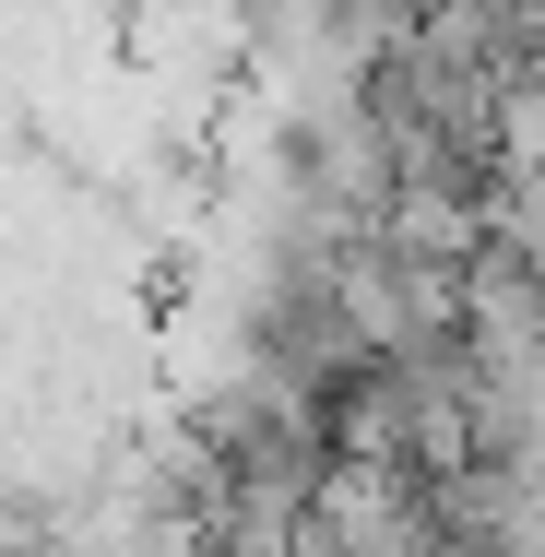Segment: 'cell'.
<instances>
[{
    "instance_id": "obj_1",
    "label": "cell",
    "mask_w": 545,
    "mask_h": 557,
    "mask_svg": "<svg viewBox=\"0 0 545 557\" xmlns=\"http://www.w3.org/2000/svg\"><path fill=\"white\" fill-rule=\"evenodd\" d=\"M309 534L332 557H428L438 522H428V486L404 462H321L309 486Z\"/></svg>"
},
{
    "instance_id": "obj_2",
    "label": "cell",
    "mask_w": 545,
    "mask_h": 557,
    "mask_svg": "<svg viewBox=\"0 0 545 557\" xmlns=\"http://www.w3.org/2000/svg\"><path fill=\"white\" fill-rule=\"evenodd\" d=\"M510 12H522V36H545V0H510Z\"/></svg>"
}]
</instances>
